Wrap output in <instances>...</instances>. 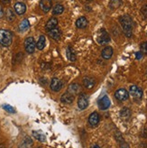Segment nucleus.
<instances>
[{"instance_id":"1","label":"nucleus","mask_w":147,"mask_h":148,"mask_svg":"<svg viewBox=\"0 0 147 148\" xmlns=\"http://www.w3.org/2000/svg\"><path fill=\"white\" fill-rule=\"evenodd\" d=\"M119 23L122 26L124 34L127 38H131L133 36V30L135 27V22L129 14H124L119 17Z\"/></svg>"},{"instance_id":"2","label":"nucleus","mask_w":147,"mask_h":148,"mask_svg":"<svg viewBox=\"0 0 147 148\" xmlns=\"http://www.w3.org/2000/svg\"><path fill=\"white\" fill-rule=\"evenodd\" d=\"M13 34L9 30L0 29V44L4 47H9L12 44Z\"/></svg>"},{"instance_id":"3","label":"nucleus","mask_w":147,"mask_h":148,"mask_svg":"<svg viewBox=\"0 0 147 148\" xmlns=\"http://www.w3.org/2000/svg\"><path fill=\"white\" fill-rule=\"evenodd\" d=\"M110 41H111V38H110V35L107 33V31L105 28H100L98 31V34H97L98 43L101 44V45H104V44L108 43Z\"/></svg>"},{"instance_id":"4","label":"nucleus","mask_w":147,"mask_h":148,"mask_svg":"<svg viewBox=\"0 0 147 148\" xmlns=\"http://www.w3.org/2000/svg\"><path fill=\"white\" fill-rule=\"evenodd\" d=\"M25 48L26 53H28L29 54H32L34 53L35 48H36V43L34 41V37H27V38L25 40Z\"/></svg>"},{"instance_id":"5","label":"nucleus","mask_w":147,"mask_h":148,"mask_svg":"<svg viewBox=\"0 0 147 148\" xmlns=\"http://www.w3.org/2000/svg\"><path fill=\"white\" fill-rule=\"evenodd\" d=\"M129 94L135 100H140L143 98V90L136 85H132L129 88Z\"/></svg>"},{"instance_id":"6","label":"nucleus","mask_w":147,"mask_h":148,"mask_svg":"<svg viewBox=\"0 0 147 148\" xmlns=\"http://www.w3.org/2000/svg\"><path fill=\"white\" fill-rule=\"evenodd\" d=\"M89 102H90V99H89V96L87 94H84V93H81L79 96V99H78V107L79 109H85L88 108L89 106Z\"/></svg>"},{"instance_id":"7","label":"nucleus","mask_w":147,"mask_h":148,"mask_svg":"<svg viewBox=\"0 0 147 148\" xmlns=\"http://www.w3.org/2000/svg\"><path fill=\"white\" fill-rule=\"evenodd\" d=\"M115 98L119 101L127 100L129 98V92L126 88H118V90L115 92Z\"/></svg>"},{"instance_id":"8","label":"nucleus","mask_w":147,"mask_h":148,"mask_svg":"<svg viewBox=\"0 0 147 148\" xmlns=\"http://www.w3.org/2000/svg\"><path fill=\"white\" fill-rule=\"evenodd\" d=\"M98 108L101 110H106V109H107L110 107V99H109V98L107 97V96H104V97H102L98 100Z\"/></svg>"},{"instance_id":"9","label":"nucleus","mask_w":147,"mask_h":148,"mask_svg":"<svg viewBox=\"0 0 147 148\" xmlns=\"http://www.w3.org/2000/svg\"><path fill=\"white\" fill-rule=\"evenodd\" d=\"M40 7L43 13H48L53 7L51 0H40Z\"/></svg>"},{"instance_id":"10","label":"nucleus","mask_w":147,"mask_h":148,"mask_svg":"<svg viewBox=\"0 0 147 148\" xmlns=\"http://www.w3.org/2000/svg\"><path fill=\"white\" fill-rule=\"evenodd\" d=\"M14 10L18 16H22L26 12V5L22 2H17L14 5Z\"/></svg>"},{"instance_id":"11","label":"nucleus","mask_w":147,"mask_h":148,"mask_svg":"<svg viewBox=\"0 0 147 148\" xmlns=\"http://www.w3.org/2000/svg\"><path fill=\"white\" fill-rule=\"evenodd\" d=\"M100 121V116L98 112H93L89 116V124L91 127H96Z\"/></svg>"},{"instance_id":"12","label":"nucleus","mask_w":147,"mask_h":148,"mask_svg":"<svg viewBox=\"0 0 147 148\" xmlns=\"http://www.w3.org/2000/svg\"><path fill=\"white\" fill-rule=\"evenodd\" d=\"M62 88V82L58 78H53L51 81V88L53 91H60Z\"/></svg>"},{"instance_id":"13","label":"nucleus","mask_w":147,"mask_h":148,"mask_svg":"<svg viewBox=\"0 0 147 148\" xmlns=\"http://www.w3.org/2000/svg\"><path fill=\"white\" fill-rule=\"evenodd\" d=\"M48 35L51 37V38H53V40L59 41L62 37V31H61L60 28L55 27V28L51 29V30H50L48 32Z\"/></svg>"},{"instance_id":"14","label":"nucleus","mask_w":147,"mask_h":148,"mask_svg":"<svg viewBox=\"0 0 147 148\" xmlns=\"http://www.w3.org/2000/svg\"><path fill=\"white\" fill-rule=\"evenodd\" d=\"M114 50L111 46H106L101 51V56L104 60H109L113 56Z\"/></svg>"},{"instance_id":"15","label":"nucleus","mask_w":147,"mask_h":148,"mask_svg":"<svg viewBox=\"0 0 147 148\" xmlns=\"http://www.w3.org/2000/svg\"><path fill=\"white\" fill-rule=\"evenodd\" d=\"M83 85L86 88H89V90H91L96 85V79L92 77H84L83 78Z\"/></svg>"},{"instance_id":"16","label":"nucleus","mask_w":147,"mask_h":148,"mask_svg":"<svg viewBox=\"0 0 147 148\" xmlns=\"http://www.w3.org/2000/svg\"><path fill=\"white\" fill-rule=\"evenodd\" d=\"M76 27L78 29H84L88 26L89 25V21L85 16H79L77 20H76Z\"/></svg>"},{"instance_id":"17","label":"nucleus","mask_w":147,"mask_h":148,"mask_svg":"<svg viewBox=\"0 0 147 148\" xmlns=\"http://www.w3.org/2000/svg\"><path fill=\"white\" fill-rule=\"evenodd\" d=\"M74 95H72L70 92H65L61 98V101L64 104H71V103L74 101Z\"/></svg>"},{"instance_id":"18","label":"nucleus","mask_w":147,"mask_h":148,"mask_svg":"<svg viewBox=\"0 0 147 148\" xmlns=\"http://www.w3.org/2000/svg\"><path fill=\"white\" fill-rule=\"evenodd\" d=\"M57 25H58V19L56 17L53 16L47 21V23L45 25V29L47 32H49L50 30H51V29L57 27Z\"/></svg>"},{"instance_id":"19","label":"nucleus","mask_w":147,"mask_h":148,"mask_svg":"<svg viewBox=\"0 0 147 148\" xmlns=\"http://www.w3.org/2000/svg\"><path fill=\"white\" fill-rule=\"evenodd\" d=\"M80 90H81V86L78 83H72L68 88V92L71 93L72 95L79 94L80 92Z\"/></svg>"},{"instance_id":"20","label":"nucleus","mask_w":147,"mask_h":148,"mask_svg":"<svg viewBox=\"0 0 147 148\" xmlns=\"http://www.w3.org/2000/svg\"><path fill=\"white\" fill-rule=\"evenodd\" d=\"M123 5V0H109L108 7L111 10H116Z\"/></svg>"},{"instance_id":"21","label":"nucleus","mask_w":147,"mask_h":148,"mask_svg":"<svg viewBox=\"0 0 147 148\" xmlns=\"http://www.w3.org/2000/svg\"><path fill=\"white\" fill-rule=\"evenodd\" d=\"M29 28H30V22H29V20L28 19L22 20V22L19 24V26H18L19 31L22 32V33H24V32L28 31Z\"/></svg>"},{"instance_id":"22","label":"nucleus","mask_w":147,"mask_h":148,"mask_svg":"<svg viewBox=\"0 0 147 148\" xmlns=\"http://www.w3.org/2000/svg\"><path fill=\"white\" fill-rule=\"evenodd\" d=\"M131 115H132V112L130 108H123L120 111V117L124 120H128L131 117Z\"/></svg>"},{"instance_id":"23","label":"nucleus","mask_w":147,"mask_h":148,"mask_svg":"<svg viewBox=\"0 0 147 148\" xmlns=\"http://www.w3.org/2000/svg\"><path fill=\"white\" fill-rule=\"evenodd\" d=\"M46 45V38H45V36L44 35H41L39 37V40L38 42H36V48H37L38 50L42 51L44 49Z\"/></svg>"},{"instance_id":"24","label":"nucleus","mask_w":147,"mask_h":148,"mask_svg":"<svg viewBox=\"0 0 147 148\" xmlns=\"http://www.w3.org/2000/svg\"><path fill=\"white\" fill-rule=\"evenodd\" d=\"M67 58L70 62H75L77 60V56L74 53V51H73V49L70 46L67 48Z\"/></svg>"},{"instance_id":"25","label":"nucleus","mask_w":147,"mask_h":148,"mask_svg":"<svg viewBox=\"0 0 147 148\" xmlns=\"http://www.w3.org/2000/svg\"><path fill=\"white\" fill-rule=\"evenodd\" d=\"M33 136L35 139H37L40 142H45V140H46L45 136L40 131H33Z\"/></svg>"},{"instance_id":"26","label":"nucleus","mask_w":147,"mask_h":148,"mask_svg":"<svg viewBox=\"0 0 147 148\" xmlns=\"http://www.w3.org/2000/svg\"><path fill=\"white\" fill-rule=\"evenodd\" d=\"M63 11H64V6L61 4L56 5L55 6H53V14H54V16H58V14H62Z\"/></svg>"},{"instance_id":"27","label":"nucleus","mask_w":147,"mask_h":148,"mask_svg":"<svg viewBox=\"0 0 147 148\" xmlns=\"http://www.w3.org/2000/svg\"><path fill=\"white\" fill-rule=\"evenodd\" d=\"M5 16H6L7 21H9V22H12V21H14V19H16V14H14V12L13 11L12 8H7L6 9Z\"/></svg>"},{"instance_id":"28","label":"nucleus","mask_w":147,"mask_h":148,"mask_svg":"<svg viewBox=\"0 0 147 148\" xmlns=\"http://www.w3.org/2000/svg\"><path fill=\"white\" fill-rule=\"evenodd\" d=\"M33 144V141H32V139H30L29 137H26L25 140H24V142H23V148H29Z\"/></svg>"},{"instance_id":"29","label":"nucleus","mask_w":147,"mask_h":148,"mask_svg":"<svg viewBox=\"0 0 147 148\" xmlns=\"http://www.w3.org/2000/svg\"><path fill=\"white\" fill-rule=\"evenodd\" d=\"M140 13H141V14H142V16H143L144 19H147V4L144 5L141 7Z\"/></svg>"},{"instance_id":"30","label":"nucleus","mask_w":147,"mask_h":148,"mask_svg":"<svg viewBox=\"0 0 147 148\" xmlns=\"http://www.w3.org/2000/svg\"><path fill=\"white\" fill-rule=\"evenodd\" d=\"M140 50H141V51L143 53V54H146L147 55V41L141 43Z\"/></svg>"},{"instance_id":"31","label":"nucleus","mask_w":147,"mask_h":148,"mask_svg":"<svg viewBox=\"0 0 147 148\" xmlns=\"http://www.w3.org/2000/svg\"><path fill=\"white\" fill-rule=\"evenodd\" d=\"M115 137H116V141L118 142L119 144H121V143H123V142L124 141L120 132H116V135H115Z\"/></svg>"},{"instance_id":"32","label":"nucleus","mask_w":147,"mask_h":148,"mask_svg":"<svg viewBox=\"0 0 147 148\" xmlns=\"http://www.w3.org/2000/svg\"><path fill=\"white\" fill-rule=\"evenodd\" d=\"M3 108H4L5 110H6L7 112H9V113H14V108L11 107L10 105L5 104V105L3 106Z\"/></svg>"},{"instance_id":"33","label":"nucleus","mask_w":147,"mask_h":148,"mask_svg":"<svg viewBox=\"0 0 147 148\" xmlns=\"http://www.w3.org/2000/svg\"><path fill=\"white\" fill-rule=\"evenodd\" d=\"M135 55V59H136V60H141V59L143 58V56H144L142 51H136Z\"/></svg>"},{"instance_id":"34","label":"nucleus","mask_w":147,"mask_h":148,"mask_svg":"<svg viewBox=\"0 0 147 148\" xmlns=\"http://www.w3.org/2000/svg\"><path fill=\"white\" fill-rule=\"evenodd\" d=\"M120 145V146H119V148H130V146H129V145L126 143V142H123V143H121V144H119Z\"/></svg>"},{"instance_id":"35","label":"nucleus","mask_w":147,"mask_h":148,"mask_svg":"<svg viewBox=\"0 0 147 148\" xmlns=\"http://www.w3.org/2000/svg\"><path fill=\"white\" fill-rule=\"evenodd\" d=\"M5 16V12H4V8L3 6L0 5V18H2Z\"/></svg>"},{"instance_id":"36","label":"nucleus","mask_w":147,"mask_h":148,"mask_svg":"<svg viewBox=\"0 0 147 148\" xmlns=\"http://www.w3.org/2000/svg\"><path fill=\"white\" fill-rule=\"evenodd\" d=\"M1 1L3 2V3H9L11 0H1Z\"/></svg>"},{"instance_id":"37","label":"nucleus","mask_w":147,"mask_h":148,"mask_svg":"<svg viewBox=\"0 0 147 148\" xmlns=\"http://www.w3.org/2000/svg\"><path fill=\"white\" fill-rule=\"evenodd\" d=\"M91 148H100V147H99V146H98V145H93V146H92Z\"/></svg>"},{"instance_id":"38","label":"nucleus","mask_w":147,"mask_h":148,"mask_svg":"<svg viewBox=\"0 0 147 148\" xmlns=\"http://www.w3.org/2000/svg\"><path fill=\"white\" fill-rule=\"evenodd\" d=\"M87 2H91V1H93V0H86Z\"/></svg>"},{"instance_id":"39","label":"nucleus","mask_w":147,"mask_h":148,"mask_svg":"<svg viewBox=\"0 0 147 148\" xmlns=\"http://www.w3.org/2000/svg\"><path fill=\"white\" fill-rule=\"evenodd\" d=\"M146 76H147V70H146Z\"/></svg>"},{"instance_id":"40","label":"nucleus","mask_w":147,"mask_h":148,"mask_svg":"<svg viewBox=\"0 0 147 148\" xmlns=\"http://www.w3.org/2000/svg\"><path fill=\"white\" fill-rule=\"evenodd\" d=\"M39 148H41V147H39Z\"/></svg>"}]
</instances>
